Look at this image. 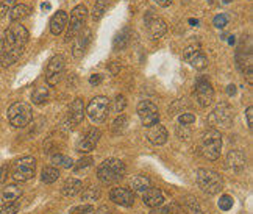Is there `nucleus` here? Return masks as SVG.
I'll use <instances>...</instances> for the list:
<instances>
[{
	"label": "nucleus",
	"mask_w": 253,
	"mask_h": 214,
	"mask_svg": "<svg viewBox=\"0 0 253 214\" xmlns=\"http://www.w3.org/2000/svg\"><path fill=\"white\" fill-rule=\"evenodd\" d=\"M27 43H28L27 28L21 24L13 22L6 28L3 36V52H9V50L24 52Z\"/></svg>",
	"instance_id": "1"
},
{
	"label": "nucleus",
	"mask_w": 253,
	"mask_h": 214,
	"mask_svg": "<svg viewBox=\"0 0 253 214\" xmlns=\"http://www.w3.org/2000/svg\"><path fill=\"white\" fill-rule=\"evenodd\" d=\"M126 172V168L124 161L118 158H110L105 160L99 168H97V178H99L103 184H114L118 183Z\"/></svg>",
	"instance_id": "2"
},
{
	"label": "nucleus",
	"mask_w": 253,
	"mask_h": 214,
	"mask_svg": "<svg viewBox=\"0 0 253 214\" xmlns=\"http://www.w3.org/2000/svg\"><path fill=\"white\" fill-rule=\"evenodd\" d=\"M196 180L199 188L205 194H208V196H216L223 188L222 177L211 169H199L196 173Z\"/></svg>",
	"instance_id": "3"
},
{
	"label": "nucleus",
	"mask_w": 253,
	"mask_h": 214,
	"mask_svg": "<svg viewBox=\"0 0 253 214\" xmlns=\"http://www.w3.org/2000/svg\"><path fill=\"white\" fill-rule=\"evenodd\" d=\"M200 150L207 160L216 161L220 157V150H222V134L217 130L205 131L202 136Z\"/></svg>",
	"instance_id": "4"
},
{
	"label": "nucleus",
	"mask_w": 253,
	"mask_h": 214,
	"mask_svg": "<svg viewBox=\"0 0 253 214\" xmlns=\"http://www.w3.org/2000/svg\"><path fill=\"white\" fill-rule=\"evenodd\" d=\"M33 119L32 106L25 102H16L8 108V121L16 128H24Z\"/></svg>",
	"instance_id": "5"
},
{
	"label": "nucleus",
	"mask_w": 253,
	"mask_h": 214,
	"mask_svg": "<svg viewBox=\"0 0 253 214\" xmlns=\"http://www.w3.org/2000/svg\"><path fill=\"white\" fill-rule=\"evenodd\" d=\"M36 172V160L33 157H22L14 161L11 168V177L16 181H28L35 177Z\"/></svg>",
	"instance_id": "6"
},
{
	"label": "nucleus",
	"mask_w": 253,
	"mask_h": 214,
	"mask_svg": "<svg viewBox=\"0 0 253 214\" xmlns=\"http://www.w3.org/2000/svg\"><path fill=\"white\" fill-rule=\"evenodd\" d=\"M87 17V9L84 5H77L72 13H71V19H67V32H66V41L69 43L72 41L75 35L80 30H83V25L86 22Z\"/></svg>",
	"instance_id": "7"
},
{
	"label": "nucleus",
	"mask_w": 253,
	"mask_h": 214,
	"mask_svg": "<svg viewBox=\"0 0 253 214\" xmlns=\"http://www.w3.org/2000/svg\"><path fill=\"white\" fill-rule=\"evenodd\" d=\"M108 113H110V100L103 95H97L87 103L86 114L89 116V119L95 124L103 122L108 118Z\"/></svg>",
	"instance_id": "8"
},
{
	"label": "nucleus",
	"mask_w": 253,
	"mask_h": 214,
	"mask_svg": "<svg viewBox=\"0 0 253 214\" xmlns=\"http://www.w3.org/2000/svg\"><path fill=\"white\" fill-rule=\"evenodd\" d=\"M210 124L214 127H222V128H228L233 124V110L227 102H220L217 103L216 108L212 110V113L208 118Z\"/></svg>",
	"instance_id": "9"
},
{
	"label": "nucleus",
	"mask_w": 253,
	"mask_h": 214,
	"mask_svg": "<svg viewBox=\"0 0 253 214\" xmlns=\"http://www.w3.org/2000/svg\"><path fill=\"white\" fill-rule=\"evenodd\" d=\"M66 60L63 55H55L45 67V80L50 86H56L64 75Z\"/></svg>",
	"instance_id": "10"
},
{
	"label": "nucleus",
	"mask_w": 253,
	"mask_h": 214,
	"mask_svg": "<svg viewBox=\"0 0 253 214\" xmlns=\"http://www.w3.org/2000/svg\"><path fill=\"white\" fill-rule=\"evenodd\" d=\"M138 116L142 122L144 127H152L153 124H157L160 121V111L158 106L150 100H142L138 105Z\"/></svg>",
	"instance_id": "11"
},
{
	"label": "nucleus",
	"mask_w": 253,
	"mask_h": 214,
	"mask_svg": "<svg viewBox=\"0 0 253 214\" xmlns=\"http://www.w3.org/2000/svg\"><path fill=\"white\" fill-rule=\"evenodd\" d=\"M183 58L186 60V63H189L192 67H196L199 71L205 69L208 66V58L199 45H188L183 52Z\"/></svg>",
	"instance_id": "12"
},
{
	"label": "nucleus",
	"mask_w": 253,
	"mask_h": 214,
	"mask_svg": "<svg viewBox=\"0 0 253 214\" xmlns=\"http://www.w3.org/2000/svg\"><path fill=\"white\" fill-rule=\"evenodd\" d=\"M145 30H147L150 40L158 41L164 35H166L168 25L161 17L153 16V14H147V16H145Z\"/></svg>",
	"instance_id": "13"
},
{
	"label": "nucleus",
	"mask_w": 253,
	"mask_h": 214,
	"mask_svg": "<svg viewBox=\"0 0 253 214\" xmlns=\"http://www.w3.org/2000/svg\"><path fill=\"white\" fill-rule=\"evenodd\" d=\"M100 136H102V131L99 128H91V130H87L82 138L77 141L75 144V149L77 152H80V153H87V152H91L95 149V145L99 144V139H100Z\"/></svg>",
	"instance_id": "14"
},
{
	"label": "nucleus",
	"mask_w": 253,
	"mask_h": 214,
	"mask_svg": "<svg viewBox=\"0 0 253 214\" xmlns=\"http://www.w3.org/2000/svg\"><path fill=\"white\" fill-rule=\"evenodd\" d=\"M196 99H197V103L200 106H210L212 103V99H214V89L211 83L207 80V79H199L197 83H196Z\"/></svg>",
	"instance_id": "15"
},
{
	"label": "nucleus",
	"mask_w": 253,
	"mask_h": 214,
	"mask_svg": "<svg viewBox=\"0 0 253 214\" xmlns=\"http://www.w3.org/2000/svg\"><path fill=\"white\" fill-rule=\"evenodd\" d=\"M110 200L114 202L116 205L130 208L134 203V194L128 188H113L110 191Z\"/></svg>",
	"instance_id": "16"
},
{
	"label": "nucleus",
	"mask_w": 253,
	"mask_h": 214,
	"mask_svg": "<svg viewBox=\"0 0 253 214\" xmlns=\"http://www.w3.org/2000/svg\"><path fill=\"white\" fill-rule=\"evenodd\" d=\"M22 188L19 184H8L2 191H0V207H6L11 205V203H16L19 199L22 197Z\"/></svg>",
	"instance_id": "17"
},
{
	"label": "nucleus",
	"mask_w": 253,
	"mask_h": 214,
	"mask_svg": "<svg viewBox=\"0 0 253 214\" xmlns=\"http://www.w3.org/2000/svg\"><path fill=\"white\" fill-rule=\"evenodd\" d=\"M247 164V158L246 155L241 150H230V153L227 155V168L235 171V172H241L246 169Z\"/></svg>",
	"instance_id": "18"
},
{
	"label": "nucleus",
	"mask_w": 253,
	"mask_h": 214,
	"mask_svg": "<svg viewBox=\"0 0 253 214\" xmlns=\"http://www.w3.org/2000/svg\"><path fill=\"white\" fill-rule=\"evenodd\" d=\"M142 202L144 205H147L149 208H158L164 203V196L163 192L157 188H149L142 192Z\"/></svg>",
	"instance_id": "19"
},
{
	"label": "nucleus",
	"mask_w": 253,
	"mask_h": 214,
	"mask_svg": "<svg viewBox=\"0 0 253 214\" xmlns=\"http://www.w3.org/2000/svg\"><path fill=\"white\" fill-rule=\"evenodd\" d=\"M147 138L149 141L153 144V145H163L166 144L168 141V130L166 127H163V125H160L158 122L153 124L152 127H149V131H147Z\"/></svg>",
	"instance_id": "20"
},
{
	"label": "nucleus",
	"mask_w": 253,
	"mask_h": 214,
	"mask_svg": "<svg viewBox=\"0 0 253 214\" xmlns=\"http://www.w3.org/2000/svg\"><path fill=\"white\" fill-rule=\"evenodd\" d=\"M77 38H74V56L75 58H82L83 56V53H84V50H86V47H87V44H89V40H91V32L86 30L84 32H79L75 35Z\"/></svg>",
	"instance_id": "21"
},
{
	"label": "nucleus",
	"mask_w": 253,
	"mask_h": 214,
	"mask_svg": "<svg viewBox=\"0 0 253 214\" xmlns=\"http://www.w3.org/2000/svg\"><path fill=\"white\" fill-rule=\"evenodd\" d=\"M84 105L82 99H75L69 108V122L71 125H79L84 119Z\"/></svg>",
	"instance_id": "22"
},
{
	"label": "nucleus",
	"mask_w": 253,
	"mask_h": 214,
	"mask_svg": "<svg viewBox=\"0 0 253 214\" xmlns=\"http://www.w3.org/2000/svg\"><path fill=\"white\" fill-rule=\"evenodd\" d=\"M67 14L66 11H58L56 14H53V17L50 19V32L52 35L58 36L64 32V28L67 27Z\"/></svg>",
	"instance_id": "23"
},
{
	"label": "nucleus",
	"mask_w": 253,
	"mask_h": 214,
	"mask_svg": "<svg viewBox=\"0 0 253 214\" xmlns=\"http://www.w3.org/2000/svg\"><path fill=\"white\" fill-rule=\"evenodd\" d=\"M82 189H83V183L79 178H67L61 186V194L64 197H74Z\"/></svg>",
	"instance_id": "24"
},
{
	"label": "nucleus",
	"mask_w": 253,
	"mask_h": 214,
	"mask_svg": "<svg viewBox=\"0 0 253 214\" xmlns=\"http://www.w3.org/2000/svg\"><path fill=\"white\" fill-rule=\"evenodd\" d=\"M152 186V181L149 177H144V175H136L130 180V189L134 192H144L145 189H149Z\"/></svg>",
	"instance_id": "25"
},
{
	"label": "nucleus",
	"mask_w": 253,
	"mask_h": 214,
	"mask_svg": "<svg viewBox=\"0 0 253 214\" xmlns=\"http://www.w3.org/2000/svg\"><path fill=\"white\" fill-rule=\"evenodd\" d=\"M32 13V9L30 6H27V5H14L11 8V11H9V19H11V22H21L22 19L28 17Z\"/></svg>",
	"instance_id": "26"
},
{
	"label": "nucleus",
	"mask_w": 253,
	"mask_h": 214,
	"mask_svg": "<svg viewBox=\"0 0 253 214\" xmlns=\"http://www.w3.org/2000/svg\"><path fill=\"white\" fill-rule=\"evenodd\" d=\"M128 43H130V30L128 28H124L121 33L116 35L113 41V48L114 50H124V48L128 45Z\"/></svg>",
	"instance_id": "27"
},
{
	"label": "nucleus",
	"mask_w": 253,
	"mask_h": 214,
	"mask_svg": "<svg viewBox=\"0 0 253 214\" xmlns=\"http://www.w3.org/2000/svg\"><path fill=\"white\" fill-rule=\"evenodd\" d=\"M58 178H60V171L53 166H45L41 172V180L45 183V184H52L55 183Z\"/></svg>",
	"instance_id": "28"
},
{
	"label": "nucleus",
	"mask_w": 253,
	"mask_h": 214,
	"mask_svg": "<svg viewBox=\"0 0 253 214\" xmlns=\"http://www.w3.org/2000/svg\"><path fill=\"white\" fill-rule=\"evenodd\" d=\"M48 99V89L45 86H38L32 94V100L35 105H42Z\"/></svg>",
	"instance_id": "29"
},
{
	"label": "nucleus",
	"mask_w": 253,
	"mask_h": 214,
	"mask_svg": "<svg viewBox=\"0 0 253 214\" xmlns=\"http://www.w3.org/2000/svg\"><path fill=\"white\" fill-rule=\"evenodd\" d=\"M181 207H183L184 213H188V214H202L200 203L194 199H184L181 202Z\"/></svg>",
	"instance_id": "30"
},
{
	"label": "nucleus",
	"mask_w": 253,
	"mask_h": 214,
	"mask_svg": "<svg viewBox=\"0 0 253 214\" xmlns=\"http://www.w3.org/2000/svg\"><path fill=\"white\" fill-rule=\"evenodd\" d=\"M106 8H108V0H97L92 8V21H100L106 11Z\"/></svg>",
	"instance_id": "31"
},
{
	"label": "nucleus",
	"mask_w": 253,
	"mask_h": 214,
	"mask_svg": "<svg viewBox=\"0 0 253 214\" xmlns=\"http://www.w3.org/2000/svg\"><path fill=\"white\" fill-rule=\"evenodd\" d=\"M52 163L58 168H64V169H71L74 166V161L72 158L66 157V155H61V153H56L52 157Z\"/></svg>",
	"instance_id": "32"
},
{
	"label": "nucleus",
	"mask_w": 253,
	"mask_h": 214,
	"mask_svg": "<svg viewBox=\"0 0 253 214\" xmlns=\"http://www.w3.org/2000/svg\"><path fill=\"white\" fill-rule=\"evenodd\" d=\"M100 189L97 186H89L82 192V200L83 202H95L100 199Z\"/></svg>",
	"instance_id": "33"
},
{
	"label": "nucleus",
	"mask_w": 253,
	"mask_h": 214,
	"mask_svg": "<svg viewBox=\"0 0 253 214\" xmlns=\"http://www.w3.org/2000/svg\"><path fill=\"white\" fill-rule=\"evenodd\" d=\"M126 125H128V119H126V116L121 114L119 118L113 122V131H114V134H121V133H124L125 128H126Z\"/></svg>",
	"instance_id": "34"
},
{
	"label": "nucleus",
	"mask_w": 253,
	"mask_h": 214,
	"mask_svg": "<svg viewBox=\"0 0 253 214\" xmlns=\"http://www.w3.org/2000/svg\"><path fill=\"white\" fill-rule=\"evenodd\" d=\"M89 166H92V158L91 157H84V158H80L77 163H74V171L75 172H79V171H83V169H86V168H89Z\"/></svg>",
	"instance_id": "35"
},
{
	"label": "nucleus",
	"mask_w": 253,
	"mask_h": 214,
	"mask_svg": "<svg viewBox=\"0 0 253 214\" xmlns=\"http://www.w3.org/2000/svg\"><path fill=\"white\" fill-rule=\"evenodd\" d=\"M16 0H0V16H6L14 6Z\"/></svg>",
	"instance_id": "36"
},
{
	"label": "nucleus",
	"mask_w": 253,
	"mask_h": 214,
	"mask_svg": "<svg viewBox=\"0 0 253 214\" xmlns=\"http://www.w3.org/2000/svg\"><path fill=\"white\" fill-rule=\"evenodd\" d=\"M233 197H230V196H222L220 197V200H219V208L222 210V211H230L231 208H233Z\"/></svg>",
	"instance_id": "37"
},
{
	"label": "nucleus",
	"mask_w": 253,
	"mask_h": 214,
	"mask_svg": "<svg viewBox=\"0 0 253 214\" xmlns=\"http://www.w3.org/2000/svg\"><path fill=\"white\" fill-rule=\"evenodd\" d=\"M178 122H180V125H191L196 122V116L192 113H183V114H180Z\"/></svg>",
	"instance_id": "38"
},
{
	"label": "nucleus",
	"mask_w": 253,
	"mask_h": 214,
	"mask_svg": "<svg viewBox=\"0 0 253 214\" xmlns=\"http://www.w3.org/2000/svg\"><path fill=\"white\" fill-rule=\"evenodd\" d=\"M125 106H126L125 97L124 95H118V97H116V100H114V113H122L125 110Z\"/></svg>",
	"instance_id": "39"
},
{
	"label": "nucleus",
	"mask_w": 253,
	"mask_h": 214,
	"mask_svg": "<svg viewBox=\"0 0 253 214\" xmlns=\"http://www.w3.org/2000/svg\"><path fill=\"white\" fill-rule=\"evenodd\" d=\"M94 207L92 205H80V207H74L69 214H87V213H92Z\"/></svg>",
	"instance_id": "40"
},
{
	"label": "nucleus",
	"mask_w": 253,
	"mask_h": 214,
	"mask_svg": "<svg viewBox=\"0 0 253 214\" xmlns=\"http://www.w3.org/2000/svg\"><path fill=\"white\" fill-rule=\"evenodd\" d=\"M212 24H214V27H217V28L227 27V24H228V17H227V14H217L216 17L212 19Z\"/></svg>",
	"instance_id": "41"
},
{
	"label": "nucleus",
	"mask_w": 253,
	"mask_h": 214,
	"mask_svg": "<svg viewBox=\"0 0 253 214\" xmlns=\"http://www.w3.org/2000/svg\"><path fill=\"white\" fill-rule=\"evenodd\" d=\"M19 203H11V205H6V207H2V210H0V214H17L19 211Z\"/></svg>",
	"instance_id": "42"
},
{
	"label": "nucleus",
	"mask_w": 253,
	"mask_h": 214,
	"mask_svg": "<svg viewBox=\"0 0 253 214\" xmlns=\"http://www.w3.org/2000/svg\"><path fill=\"white\" fill-rule=\"evenodd\" d=\"M8 173H9V166L8 164H2V166H0V186L5 184V181L8 178Z\"/></svg>",
	"instance_id": "43"
},
{
	"label": "nucleus",
	"mask_w": 253,
	"mask_h": 214,
	"mask_svg": "<svg viewBox=\"0 0 253 214\" xmlns=\"http://www.w3.org/2000/svg\"><path fill=\"white\" fill-rule=\"evenodd\" d=\"M181 127H183V130L180 128V127H177V134H178V138H184V139H186V138H189V136H191V130H189V125H181Z\"/></svg>",
	"instance_id": "44"
},
{
	"label": "nucleus",
	"mask_w": 253,
	"mask_h": 214,
	"mask_svg": "<svg viewBox=\"0 0 253 214\" xmlns=\"http://www.w3.org/2000/svg\"><path fill=\"white\" fill-rule=\"evenodd\" d=\"M150 214H180L178 211L175 213L170 207H166V208H152V213Z\"/></svg>",
	"instance_id": "45"
},
{
	"label": "nucleus",
	"mask_w": 253,
	"mask_h": 214,
	"mask_svg": "<svg viewBox=\"0 0 253 214\" xmlns=\"http://www.w3.org/2000/svg\"><path fill=\"white\" fill-rule=\"evenodd\" d=\"M102 80H103V77H102L100 74H94V75H91L89 83H91L92 86H97V85H100V83H102Z\"/></svg>",
	"instance_id": "46"
},
{
	"label": "nucleus",
	"mask_w": 253,
	"mask_h": 214,
	"mask_svg": "<svg viewBox=\"0 0 253 214\" xmlns=\"http://www.w3.org/2000/svg\"><path fill=\"white\" fill-rule=\"evenodd\" d=\"M246 116H247V124H249V128H252L253 127V108L252 106H249L247 108V111H246Z\"/></svg>",
	"instance_id": "47"
},
{
	"label": "nucleus",
	"mask_w": 253,
	"mask_h": 214,
	"mask_svg": "<svg viewBox=\"0 0 253 214\" xmlns=\"http://www.w3.org/2000/svg\"><path fill=\"white\" fill-rule=\"evenodd\" d=\"M153 2L157 3L158 6L168 8V6H170V5H172V2H173V0H153Z\"/></svg>",
	"instance_id": "48"
},
{
	"label": "nucleus",
	"mask_w": 253,
	"mask_h": 214,
	"mask_svg": "<svg viewBox=\"0 0 253 214\" xmlns=\"http://www.w3.org/2000/svg\"><path fill=\"white\" fill-rule=\"evenodd\" d=\"M110 69H111L113 75H118L119 71H121V64H119V63H113V64L110 66Z\"/></svg>",
	"instance_id": "49"
},
{
	"label": "nucleus",
	"mask_w": 253,
	"mask_h": 214,
	"mask_svg": "<svg viewBox=\"0 0 253 214\" xmlns=\"http://www.w3.org/2000/svg\"><path fill=\"white\" fill-rule=\"evenodd\" d=\"M227 94L228 95H235L236 94V86L235 85H228L227 86Z\"/></svg>",
	"instance_id": "50"
},
{
	"label": "nucleus",
	"mask_w": 253,
	"mask_h": 214,
	"mask_svg": "<svg viewBox=\"0 0 253 214\" xmlns=\"http://www.w3.org/2000/svg\"><path fill=\"white\" fill-rule=\"evenodd\" d=\"M189 24H191L192 27H197V25H199V21H197V19H189Z\"/></svg>",
	"instance_id": "51"
},
{
	"label": "nucleus",
	"mask_w": 253,
	"mask_h": 214,
	"mask_svg": "<svg viewBox=\"0 0 253 214\" xmlns=\"http://www.w3.org/2000/svg\"><path fill=\"white\" fill-rule=\"evenodd\" d=\"M2 52H3V40L0 38V55H2Z\"/></svg>",
	"instance_id": "52"
},
{
	"label": "nucleus",
	"mask_w": 253,
	"mask_h": 214,
	"mask_svg": "<svg viewBox=\"0 0 253 214\" xmlns=\"http://www.w3.org/2000/svg\"><path fill=\"white\" fill-rule=\"evenodd\" d=\"M42 8L44 9H50V3H42Z\"/></svg>",
	"instance_id": "53"
},
{
	"label": "nucleus",
	"mask_w": 253,
	"mask_h": 214,
	"mask_svg": "<svg viewBox=\"0 0 253 214\" xmlns=\"http://www.w3.org/2000/svg\"><path fill=\"white\" fill-rule=\"evenodd\" d=\"M222 2H223V3H230V2H231V0H222Z\"/></svg>",
	"instance_id": "54"
}]
</instances>
